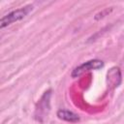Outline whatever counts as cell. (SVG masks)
Masks as SVG:
<instances>
[{"label":"cell","mask_w":124,"mask_h":124,"mask_svg":"<svg viewBox=\"0 0 124 124\" xmlns=\"http://www.w3.org/2000/svg\"><path fill=\"white\" fill-rule=\"evenodd\" d=\"M32 10H33V6L32 5H27V6H24L22 8H19L17 10H15V11L11 12L10 14L6 15L5 16H3L0 19V28H4V27L12 24L13 22H16V21H18V20L22 19Z\"/></svg>","instance_id":"2"},{"label":"cell","mask_w":124,"mask_h":124,"mask_svg":"<svg viewBox=\"0 0 124 124\" xmlns=\"http://www.w3.org/2000/svg\"><path fill=\"white\" fill-rule=\"evenodd\" d=\"M103 67H104V62L102 60L92 59V60L86 61V62L80 64L79 66L76 67L72 72V77L73 78H78V77L81 76L84 73H87V72L93 71V70H99Z\"/></svg>","instance_id":"3"},{"label":"cell","mask_w":124,"mask_h":124,"mask_svg":"<svg viewBox=\"0 0 124 124\" xmlns=\"http://www.w3.org/2000/svg\"><path fill=\"white\" fill-rule=\"evenodd\" d=\"M107 79H108V84L109 86H111L112 88L117 87L121 81V73L119 71V68L112 67L107 74Z\"/></svg>","instance_id":"4"},{"label":"cell","mask_w":124,"mask_h":124,"mask_svg":"<svg viewBox=\"0 0 124 124\" xmlns=\"http://www.w3.org/2000/svg\"><path fill=\"white\" fill-rule=\"evenodd\" d=\"M57 116L59 119H62L68 122H78L79 120V116L78 114L67 109H59L57 111Z\"/></svg>","instance_id":"5"},{"label":"cell","mask_w":124,"mask_h":124,"mask_svg":"<svg viewBox=\"0 0 124 124\" xmlns=\"http://www.w3.org/2000/svg\"><path fill=\"white\" fill-rule=\"evenodd\" d=\"M112 11V8H107V9H105V10H103V11H101V12H99L98 14H96V16H95V19H100V18H103V17H105L106 16H108L110 12Z\"/></svg>","instance_id":"6"},{"label":"cell","mask_w":124,"mask_h":124,"mask_svg":"<svg viewBox=\"0 0 124 124\" xmlns=\"http://www.w3.org/2000/svg\"><path fill=\"white\" fill-rule=\"evenodd\" d=\"M50 97H51V89L44 92L43 96L39 100L36 105L34 117L39 122H44V120L47 117L48 112L50 110Z\"/></svg>","instance_id":"1"}]
</instances>
